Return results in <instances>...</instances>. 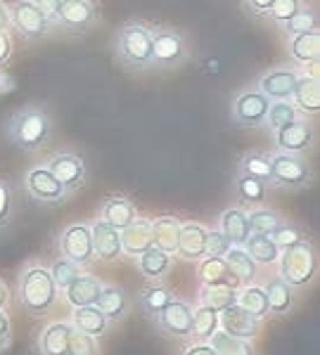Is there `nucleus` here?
<instances>
[{"instance_id": "obj_1", "label": "nucleus", "mask_w": 320, "mask_h": 355, "mask_svg": "<svg viewBox=\"0 0 320 355\" xmlns=\"http://www.w3.org/2000/svg\"><path fill=\"white\" fill-rule=\"evenodd\" d=\"M5 133L22 152H41L53 137V116L43 105H26L10 116Z\"/></svg>"}, {"instance_id": "obj_2", "label": "nucleus", "mask_w": 320, "mask_h": 355, "mask_svg": "<svg viewBox=\"0 0 320 355\" xmlns=\"http://www.w3.org/2000/svg\"><path fill=\"white\" fill-rule=\"evenodd\" d=\"M114 55L130 71L152 69V24L126 21L114 38Z\"/></svg>"}, {"instance_id": "obj_3", "label": "nucleus", "mask_w": 320, "mask_h": 355, "mask_svg": "<svg viewBox=\"0 0 320 355\" xmlns=\"http://www.w3.org/2000/svg\"><path fill=\"white\" fill-rule=\"evenodd\" d=\"M57 289L53 275L43 266H28L19 275V284H17V296H19L22 308L31 315H45L55 308L57 303Z\"/></svg>"}, {"instance_id": "obj_4", "label": "nucleus", "mask_w": 320, "mask_h": 355, "mask_svg": "<svg viewBox=\"0 0 320 355\" xmlns=\"http://www.w3.org/2000/svg\"><path fill=\"white\" fill-rule=\"evenodd\" d=\"M280 277L292 289H304L316 279L318 272V256L311 242H296L287 249H280Z\"/></svg>"}, {"instance_id": "obj_5", "label": "nucleus", "mask_w": 320, "mask_h": 355, "mask_svg": "<svg viewBox=\"0 0 320 355\" xmlns=\"http://www.w3.org/2000/svg\"><path fill=\"white\" fill-rule=\"evenodd\" d=\"M190 60V43L178 28L152 24V67L176 69Z\"/></svg>"}, {"instance_id": "obj_6", "label": "nucleus", "mask_w": 320, "mask_h": 355, "mask_svg": "<svg viewBox=\"0 0 320 355\" xmlns=\"http://www.w3.org/2000/svg\"><path fill=\"white\" fill-rule=\"evenodd\" d=\"M313 182V168L304 154H271V185L280 190H304Z\"/></svg>"}, {"instance_id": "obj_7", "label": "nucleus", "mask_w": 320, "mask_h": 355, "mask_svg": "<svg viewBox=\"0 0 320 355\" xmlns=\"http://www.w3.org/2000/svg\"><path fill=\"white\" fill-rule=\"evenodd\" d=\"M55 28V21L33 0H17L10 5V31L28 43H36Z\"/></svg>"}, {"instance_id": "obj_8", "label": "nucleus", "mask_w": 320, "mask_h": 355, "mask_svg": "<svg viewBox=\"0 0 320 355\" xmlns=\"http://www.w3.org/2000/svg\"><path fill=\"white\" fill-rule=\"evenodd\" d=\"M98 17L95 0H62L55 15V26L71 36H78V33H88L98 24Z\"/></svg>"}, {"instance_id": "obj_9", "label": "nucleus", "mask_w": 320, "mask_h": 355, "mask_svg": "<svg viewBox=\"0 0 320 355\" xmlns=\"http://www.w3.org/2000/svg\"><path fill=\"white\" fill-rule=\"evenodd\" d=\"M271 100L261 93L259 88H249L242 90V93L235 95L230 107L233 121H235L239 128H261L266 123V112Z\"/></svg>"}, {"instance_id": "obj_10", "label": "nucleus", "mask_w": 320, "mask_h": 355, "mask_svg": "<svg viewBox=\"0 0 320 355\" xmlns=\"http://www.w3.org/2000/svg\"><path fill=\"white\" fill-rule=\"evenodd\" d=\"M24 187L38 204H60L67 199V190L62 182L50 173L48 166H33L24 175Z\"/></svg>"}, {"instance_id": "obj_11", "label": "nucleus", "mask_w": 320, "mask_h": 355, "mask_svg": "<svg viewBox=\"0 0 320 355\" xmlns=\"http://www.w3.org/2000/svg\"><path fill=\"white\" fill-rule=\"evenodd\" d=\"M60 251L65 259L78 263L81 268L90 266L95 259L93 254V234H90V225L83 223H74L60 234Z\"/></svg>"}, {"instance_id": "obj_12", "label": "nucleus", "mask_w": 320, "mask_h": 355, "mask_svg": "<svg viewBox=\"0 0 320 355\" xmlns=\"http://www.w3.org/2000/svg\"><path fill=\"white\" fill-rule=\"evenodd\" d=\"M45 166H48L50 173L62 182L67 194L78 192L85 182V164L76 152H55Z\"/></svg>"}, {"instance_id": "obj_13", "label": "nucleus", "mask_w": 320, "mask_h": 355, "mask_svg": "<svg viewBox=\"0 0 320 355\" xmlns=\"http://www.w3.org/2000/svg\"><path fill=\"white\" fill-rule=\"evenodd\" d=\"M313 140H316V130L301 116L273 130V142H276L278 152L306 154L313 147Z\"/></svg>"}, {"instance_id": "obj_14", "label": "nucleus", "mask_w": 320, "mask_h": 355, "mask_svg": "<svg viewBox=\"0 0 320 355\" xmlns=\"http://www.w3.org/2000/svg\"><path fill=\"white\" fill-rule=\"evenodd\" d=\"M150 320L164 334L176 336V339H187L192 329V306L180 299H174L167 308H162Z\"/></svg>"}, {"instance_id": "obj_15", "label": "nucleus", "mask_w": 320, "mask_h": 355, "mask_svg": "<svg viewBox=\"0 0 320 355\" xmlns=\"http://www.w3.org/2000/svg\"><path fill=\"white\" fill-rule=\"evenodd\" d=\"M261 322H264V320L254 318V315L247 313L242 306H237V303H233L230 308L219 313V329L228 331V334H233V336H239V339H254L261 329Z\"/></svg>"}, {"instance_id": "obj_16", "label": "nucleus", "mask_w": 320, "mask_h": 355, "mask_svg": "<svg viewBox=\"0 0 320 355\" xmlns=\"http://www.w3.org/2000/svg\"><path fill=\"white\" fill-rule=\"evenodd\" d=\"M296 76H299V71L292 67H276L259 78L256 88H259L268 100H289L294 90V83H296Z\"/></svg>"}, {"instance_id": "obj_17", "label": "nucleus", "mask_w": 320, "mask_h": 355, "mask_svg": "<svg viewBox=\"0 0 320 355\" xmlns=\"http://www.w3.org/2000/svg\"><path fill=\"white\" fill-rule=\"evenodd\" d=\"M90 234H93V254L95 259L105 261V263H114L124 256L121 251V234H119L117 227L107 225L105 220H95L90 225Z\"/></svg>"}, {"instance_id": "obj_18", "label": "nucleus", "mask_w": 320, "mask_h": 355, "mask_svg": "<svg viewBox=\"0 0 320 355\" xmlns=\"http://www.w3.org/2000/svg\"><path fill=\"white\" fill-rule=\"evenodd\" d=\"M207 234L209 230L202 223H180L178 251L176 254L185 261H199L207 256Z\"/></svg>"}, {"instance_id": "obj_19", "label": "nucleus", "mask_w": 320, "mask_h": 355, "mask_svg": "<svg viewBox=\"0 0 320 355\" xmlns=\"http://www.w3.org/2000/svg\"><path fill=\"white\" fill-rule=\"evenodd\" d=\"M121 251L126 256L138 259L142 251L152 246V220L145 216H135L130 225H126L121 232Z\"/></svg>"}, {"instance_id": "obj_20", "label": "nucleus", "mask_w": 320, "mask_h": 355, "mask_svg": "<svg viewBox=\"0 0 320 355\" xmlns=\"http://www.w3.org/2000/svg\"><path fill=\"white\" fill-rule=\"evenodd\" d=\"M197 279L202 287H233V289H242L239 279L228 270L226 261L221 256H204L199 259V268H197Z\"/></svg>"}, {"instance_id": "obj_21", "label": "nucleus", "mask_w": 320, "mask_h": 355, "mask_svg": "<svg viewBox=\"0 0 320 355\" xmlns=\"http://www.w3.org/2000/svg\"><path fill=\"white\" fill-rule=\"evenodd\" d=\"M135 216H138V209H135L133 199L124 197V194H112V197H107L105 202H102L98 218L121 232L126 225L133 223Z\"/></svg>"}, {"instance_id": "obj_22", "label": "nucleus", "mask_w": 320, "mask_h": 355, "mask_svg": "<svg viewBox=\"0 0 320 355\" xmlns=\"http://www.w3.org/2000/svg\"><path fill=\"white\" fill-rule=\"evenodd\" d=\"M289 100L294 102V107L299 110V114L304 116H316L320 112V83L313 73H299L292 90V97Z\"/></svg>"}, {"instance_id": "obj_23", "label": "nucleus", "mask_w": 320, "mask_h": 355, "mask_svg": "<svg viewBox=\"0 0 320 355\" xmlns=\"http://www.w3.org/2000/svg\"><path fill=\"white\" fill-rule=\"evenodd\" d=\"M102 291V282L95 275L81 272L76 279H71L69 287L65 289V299L69 301L71 308H83V306H95Z\"/></svg>"}, {"instance_id": "obj_24", "label": "nucleus", "mask_w": 320, "mask_h": 355, "mask_svg": "<svg viewBox=\"0 0 320 355\" xmlns=\"http://www.w3.org/2000/svg\"><path fill=\"white\" fill-rule=\"evenodd\" d=\"M287 53L296 64H316L320 60V31L292 33L287 41Z\"/></svg>"}, {"instance_id": "obj_25", "label": "nucleus", "mask_w": 320, "mask_h": 355, "mask_svg": "<svg viewBox=\"0 0 320 355\" xmlns=\"http://www.w3.org/2000/svg\"><path fill=\"white\" fill-rule=\"evenodd\" d=\"M219 230L226 234L228 242L233 246H244L247 237L251 234L247 211L239 209V206H233V209L223 211L221 218H219Z\"/></svg>"}, {"instance_id": "obj_26", "label": "nucleus", "mask_w": 320, "mask_h": 355, "mask_svg": "<svg viewBox=\"0 0 320 355\" xmlns=\"http://www.w3.org/2000/svg\"><path fill=\"white\" fill-rule=\"evenodd\" d=\"M71 322H53L41 331L38 339V351L41 355H67L71 339Z\"/></svg>"}, {"instance_id": "obj_27", "label": "nucleus", "mask_w": 320, "mask_h": 355, "mask_svg": "<svg viewBox=\"0 0 320 355\" xmlns=\"http://www.w3.org/2000/svg\"><path fill=\"white\" fill-rule=\"evenodd\" d=\"M178 234H180V220L176 216H159L152 220V246L167 251L174 256L178 251Z\"/></svg>"}, {"instance_id": "obj_28", "label": "nucleus", "mask_w": 320, "mask_h": 355, "mask_svg": "<svg viewBox=\"0 0 320 355\" xmlns=\"http://www.w3.org/2000/svg\"><path fill=\"white\" fill-rule=\"evenodd\" d=\"M266 299H268V315H287L294 306V289L285 282L280 275H273L266 282Z\"/></svg>"}, {"instance_id": "obj_29", "label": "nucleus", "mask_w": 320, "mask_h": 355, "mask_svg": "<svg viewBox=\"0 0 320 355\" xmlns=\"http://www.w3.org/2000/svg\"><path fill=\"white\" fill-rule=\"evenodd\" d=\"M71 327L98 339V336L105 334L107 327H110V320L105 318V313H102L98 306H83V308H74Z\"/></svg>"}, {"instance_id": "obj_30", "label": "nucleus", "mask_w": 320, "mask_h": 355, "mask_svg": "<svg viewBox=\"0 0 320 355\" xmlns=\"http://www.w3.org/2000/svg\"><path fill=\"white\" fill-rule=\"evenodd\" d=\"M223 261H226L228 270L239 279L242 287L254 282L256 272H259V266H256V261L247 254L244 246H230V249L226 251V256H223Z\"/></svg>"}, {"instance_id": "obj_31", "label": "nucleus", "mask_w": 320, "mask_h": 355, "mask_svg": "<svg viewBox=\"0 0 320 355\" xmlns=\"http://www.w3.org/2000/svg\"><path fill=\"white\" fill-rule=\"evenodd\" d=\"M95 306L105 313V318L110 320V322H119V320H124L126 313H128V294H126L121 287H105V284H102V291H100L98 301H95Z\"/></svg>"}, {"instance_id": "obj_32", "label": "nucleus", "mask_w": 320, "mask_h": 355, "mask_svg": "<svg viewBox=\"0 0 320 355\" xmlns=\"http://www.w3.org/2000/svg\"><path fill=\"white\" fill-rule=\"evenodd\" d=\"M138 268L147 279H152V282H162L171 270V256L167 254V251L157 249V246H150V249L142 251V254L138 256Z\"/></svg>"}, {"instance_id": "obj_33", "label": "nucleus", "mask_w": 320, "mask_h": 355, "mask_svg": "<svg viewBox=\"0 0 320 355\" xmlns=\"http://www.w3.org/2000/svg\"><path fill=\"white\" fill-rule=\"evenodd\" d=\"M244 249H247V254L256 261V266H273V263H278L280 249H278V244L273 242L271 234L251 232L247 237V242H244Z\"/></svg>"}, {"instance_id": "obj_34", "label": "nucleus", "mask_w": 320, "mask_h": 355, "mask_svg": "<svg viewBox=\"0 0 320 355\" xmlns=\"http://www.w3.org/2000/svg\"><path fill=\"white\" fill-rule=\"evenodd\" d=\"M237 173L259 178V180H264L266 185H271V154L261 152V150L244 152L237 162Z\"/></svg>"}, {"instance_id": "obj_35", "label": "nucleus", "mask_w": 320, "mask_h": 355, "mask_svg": "<svg viewBox=\"0 0 320 355\" xmlns=\"http://www.w3.org/2000/svg\"><path fill=\"white\" fill-rule=\"evenodd\" d=\"M266 187L268 185L264 180H259V178H251V175H244V173H237V178H235V194H237L239 204L249 206V209L264 204Z\"/></svg>"}, {"instance_id": "obj_36", "label": "nucleus", "mask_w": 320, "mask_h": 355, "mask_svg": "<svg viewBox=\"0 0 320 355\" xmlns=\"http://www.w3.org/2000/svg\"><path fill=\"white\" fill-rule=\"evenodd\" d=\"M219 329V311L209 306H202L199 303L197 311H192V329H190V336L199 343L209 341L211 334Z\"/></svg>"}, {"instance_id": "obj_37", "label": "nucleus", "mask_w": 320, "mask_h": 355, "mask_svg": "<svg viewBox=\"0 0 320 355\" xmlns=\"http://www.w3.org/2000/svg\"><path fill=\"white\" fill-rule=\"evenodd\" d=\"M247 218H249L251 232H264V234H271V237L287 223L283 214H278V211H273V209H264V206H254L251 211H247Z\"/></svg>"}, {"instance_id": "obj_38", "label": "nucleus", "mask_w": 320, "mask_h": 355, "mask_svg": "<svg viewBox=\"0 0 320 355\" xmlns=\"http://www.w3.org/2000/svg\"><path fill=\"white\" fill-rule=\"evenodd\" d=\"M209 343L214 346L216 355H256L249 339H239V336H233L223 329H216Z\"/></svg>"}, {"instance_id": "obj_39", "label": "nucleus", "mask_w": 320, "mask_h": 355, "mask_svg": "<svg viewBox=\"0 0 320 355\" xmlns=\"http://www.w3.org/2000/svg\"><path fill=\"white\" fill-rule=\"evenodd\" d=\"M174 291H171L167 284H152V287L142 289L140 296H138V303L140 308L145 311V315H150V318H154L162 308H167L171 301H174Z\"/></svg>"}, {"instance_id": "obj_40", "label": "nucleus", "mask_w": 320, "mask_h": 355, "mask_svg": "<svg viewBox=\"0 0 320 355\" xmlns=\"http://www.w3.org/2000/svg\"><path fill=\"white\" fill-rule=\"evenodd\" d=\"M237 306H242L244 311L251 313L259 320L268 318V299H266L264 287H256V284L242 287L237 291Z\"/></svg>"}, {"instance_id": "obj_41", "label": "nucleus", "mask_w": 320, "mask_h": 355, "mask_svg": "<svg viewBox=\"0 0 320 355\" xmlns=\"http://www.w3.org/2000/svg\"><path fill=\"white\" fill-rule=\"evenodd\" d=\"M237 291L239 289L226 287V284H221V287H202L199 289V303L221 313L226 308H230L233 303H237Z\"/></svg>"}, {"instance_id": "obj_42", "label": "nucleus", "mask_w": 320, "mask_h": 355, "mask_svg": "<svg viewBox=\"0 0 320 355\" xmlns=\"http://www.w3.org/2000/svg\"><path fill=\"white\" fill-rule=\"evenodd\" d=\"M301 114L299 110L294 107L292 100H271V105H268V112H266V123L271 130H278L280 125L294 121V119H299Z\"/></svg>"}, {"instance_id": "obj_43", "label": "nucleus", "mask_w": 320, "mask_h": 355, "mask_svg": "<svg viewBox=\"0 0 320 355\" xmlns=\"http://www.w3.org/2000/svg\"><path fill=\"white\" fill-rule=\"evenodd\" d=\"M48 270H50V275H53L57 289L65 291L67 287H69L71 279H76L78 275L83 272V268L78 266V263H74V261H69V259H65V256H60L57 261H53V266H50Z\"/></svg>"}, {"instance_id": "obj_44", "label": "nucleus", "mask_w": 320, "mask_h": 355, "mask_svg": "<svg viewBox=\"0 0 320 355\" xmlns=\"http://www.w3.org/2000/svg\"><path fill=\"white\" fill-rule=\"evenodd\" d=\"M301 8H304V0H276L268 10L266 19H271L278 26H285Z\"/></svg>"}, {"instance_id": "obj_45", "label": "nucleus", "mask_w": 320, "mask_h": 355, "mask_svg": "<svg viewBox=\"0 0 320 355\" xmlns=\"http://www.w3.org/2000/svg\"><path fill=\"white\" fill-rule=\"evenodd\" d=\"M283 28L289 33V36H292V33H304V31H318V15H316V10L306 8V5H304V8H301L299 12H296Z\"/></svg>"}, {"instance_id": "obj_46", "label": "nucleus", "mask_w": 320, "mask_h": 355, "mask_svg": "<svg viewBox=\"0 0 320 355\" xmlns=\"http://www.w3.org/2000/svg\"><path fill=\"white\" fill-rule=\"evenodd\" d=\"M67 355H100L98 339H95V336H90V334H83V331L74 329Z\"/></svg>"}, {"instance_id": "obj_47", "label": "nucleus", "mask_w": 320, "mask_h": 355, "mask_svg": "<svg viewBox=\"0 0 320 355\" xmlns=\"http://www.w3.org/2000/svg\"><path fill=\"white\" fill-rule=\"evenodd\" d=\"M15 214V192L12 185L0 175V227H5L10 220H12Z\"/></svg>"}, {"instance_id": "obj_48", "label": "nucleus", "mask_w": 320, "mask_h": 355, "mask_svg": "<svg viewBox=\"0 0 320 355\" xmlns=\"http://www.w3.org/2000/svg\"><path fill=\"white\" fill-rule=\"evenodd\" d=\"M301 239H304V234H301L299 227H294L292 223H285V225L273 234V242L278 244V249H287V246L301 242Z\"/></svg>"}, {"instance_id": "obj_49", "label": "nucleus", "mask_w": 320, "mask_h": 355, "mask_svg": "<svg viewBox=\"0 0 320 355\" xmlns=\"http://www.w3.org/2000/svg\"><path fill=\"white\" fill-rule=\"evenodd\" d=\"M230 246L233 244L228 242V237L221 230H209V234H207V256H221L223 259Z\"/></svg>"}, {"instance_id": "obj_50", "label": "nucleus", "mask_w": 320, "mask_h": 355, "mask_svg": "<svg viewBox=\"0 0 320 355\" xmlns=\"http://www.w3.org/2000/svg\"><path fill=\"white\" fill-rule=\"evenodd\" d=\"M15 53V41H12V31H0V67L8 64L10 57Z\"/></svg>"}, {"instance_id": "obj_51", "label": "nucleus", "mask_w": 320, "mask_h": 355, "mask_svg": "<svg viewBox=\"0 0 320 355\" xmlns=\"http://www.w3.org/2000/svg\"><path fill=\"white\" fill-rule=\"evenodd\" d=\"M273 3H276V0H242V8L247 10L251 17H266Z\"/></svg>"}, {"instance_id": "obj_52", "label": "nucleus", "mask_w": 320, "mask_h": 355, "mask_svg": "<svg viewBox=\"0 0 320 355\" xmlns=\"http://www.w3.org/2000/svg\"><path fill=\"white\" fill-rule=\"evenodd\" d=\"M180 355H216V351L209 341H204V343L195 341V343H190V346H187Z\"/></svg>"}, {"instance_id": "obj_53", "label": "nucleus", "mask_w": 320, "mask_h": 355, "mask_svg": "<svg viewBox=\"0 0 320 355\" xmlns=\"http://www.w3.org/2000/svg\"><path fill=\"white\" fill-rule=\"evenodd\" d=\"M33 3H36L38 8H41L43 12L55 21V15H57V10H60V3H62V0H33Z\"/></svg>"}, {"instance_id": "obj_54", "label": "nucleus", "mask_w": 320, "mask_h": 355, "mask_svg": "<svg viewBox=\"0 0 320 355\" xmlns=\"http://www.w3.org/2000/svg\"><path fill=\"white\" fill-rule=\"evenodd\" d=\"M15 88V81L12 76L8 73V69H5V64L0 67V93H10V90Z\"/></svg>"}, {"instance_id": "obj_55", "label": "nucleus", "mask_w": 320, "mask_h": 355, "mask_svg": "<svg viewBox=\"0 0 320 355\" xmlns=\"http://www.w3.org/2000/svg\"><path fill=\"white\" fill-rule=\"evenodd\" d=\"M10 334H12V324H10V318L8 313L0 308V336H5V339H10Z\"/></svg>"}, {"instance_id": "obj_56", "label": "nucleus", "mask_w": 320, "mask_h": 355, "mask_svg": "<svg viewBox=\"0 0 320 355\" xmlns=\"http://www.w3.org/2000/svg\"><path fill=\"white\" fill-rule=\"evenodd\" d=\"M0 31H10V5L0 0Z\"/></svg>"}, {"instance_id": "obj_57", "label": "nucleus", "mask_w": 320, "mask_h": 355, "mask_svg": "<svg viewBox=\"0 0 320 355\" xmlns=\"http://www.w3.org/2000/svg\"><path fill=\"white\" fill-rule=\"evenodd\" d=\"M8 301H10V291H8V284L0 279V308H5L8 306Z\"/></svg>"}, {"instance_id": "obj_58", "label": "nucleus", "mask_w": 320, "mask_h": 355, "mask_svg": "<svg viewBox=\"0 0 320 355\" xmlns=\"http://www.w3.org/2000/svg\"><path fill=\"white\" fill-rule=\"evenodd\" d=\"M8 346H10V339H5V336H0V353H3Z\"/></svg>"}]
</instances>
